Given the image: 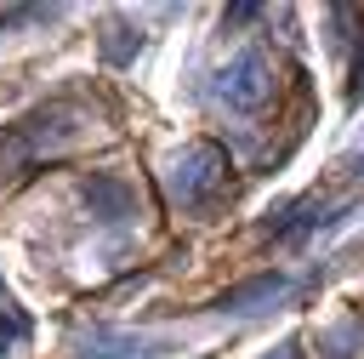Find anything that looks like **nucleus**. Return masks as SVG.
<instances>
[{"label":"nucleus","mask_w":364,"mask_h":359,"mask_svg":"<svg viewBox=\"0 0 364 359\" xmlns=\"http://www.w3.org/2000/svg\"><path fill=\"white\" fill-rule=\"evenodd\" d=\"M97 46H102V63L125 68V63L142 51V28H136L131 17H119V11H114V17H102V40H97Z\"/></svg>","instance_id":"7"},{"label":"nucleus","mask_w":364,"mask_h":359,"mask_svg":"<svg viewBox=\"0 0 364 359\" xmlns=\"http://www.w3.org/2000/svg\"><path fill=\"white\" fill-rule=\"evenodd\" d=\"M250 17H262V6H228L222 23H250Z\"/></svg>","instance_id":"11"},{"label":"nucleus","mask_w":364,"mask_h":359,"mask_svg":"<svg viewBox=\"0 0 364 359\" xmlns=\"http://www.w3.org/2000/svg\"><path fill=\"white\" fill-rule=\"evenodd\" d=\"M80 120H85V114H80L74 103H46V108L23 114L17 125H6V131H0V171H6V177H17L23 165L57 160L63 148H74Z\"/></svg>","instance_id":"1"},{"label":"nucleus","mask_w":364,"mask_h":359,"mask_svg":"<svg viewBox=\"0 0 364 359\" xmlns=\"http://www.w3.org/2000/svg\"><path fill=\"white\" fill-rule=\"evenodd\" d=\"M290 296V274H256V279H245V285H228L210 308L216 313H262V308H273V302H284Z\"/></svg>","instance_id":"5"},{"label":"nucleus","mask_w":364,"mask_h":359,"mask_svg":"<svg viewBox=\"0 0 364 359\" xmlns=\"http://www.w3.org/2000/svg\"><path fill=\"white\" fill-rule=\"evenodd\" d=\"M74 348H80V359H159V353H171V342L165 336H136V331H80L74 336Z\"/></svg>","instance_id":"4"},{"label":"nucleus","mask_w":364,"mask_h":359,"mask_svg":"<svg viewBox=\"0 0 364 359\" xmlns=\"http://www.w3.org/2000/svg\"><path fill=\"white\" fill-rule=\"evenodd\" d=\"M228 188V154L216 142H188L171 165H165V194L182 211H210Z\"/></svg>","instance_id":"2"},{"label":"nucleus","mask_w":364,"mask_h":359,"mask_svg":"<svg viewBox=\"0 0 364 359\" xmlns=\"http://www.w3.org/2000/svg\"><path fill=\"white\" fill-rule=\"evenodd\" d=\"M85 205H91L97 222H125V217L136 211V194H131L119 177H91V182H85Z\"/></svg>","instance_id":"6"},{"label":"nucleus","mask_w":364,"mask_h":359,"mask_svg":"<svg viewBox=\"0 0 364 359\" xmlns=\"http://www.w3.org/2000/svg\"><path fill=\"white\" fill-rule=\"evenodd\" d=\"M318 353L324 359H364V313H347L336 325L318 331Z\"/></svg>","instance_id":"8"},{"label":"nucleus","mask_w":364,"mask_h":359,"mask_svg":"<svg viewBox=\"0 0 364 359\" xmlns=\"http://www.w3.org/2000/svg\"><path fill=\"white\" fill-rule=\"evenodd\" d=\"M23 336H28V331H17V325H0V359H11V348H17Z\"/></svg>","instance_id":"10"},{"label":"nucleus","mask_w":364,"mask_h":359,"mask_svg":"<svg viewBox=\"0 0 364 359\" xmlns=\"http://www.w3.org/2000/svg\"><path fill=\"white\" fill-rule=\"evenodd\" d=\"M267 359H307V353H301V342H279Z\"/></svg>","instance_id":"12"},{"label":"nucleus","mask_w":364,"mask_h":359,"mask_svg":"<svg viewBox=\"0 0 364 359\" xmlns=\"http://www.w3.org/2000/svg\"><path fill=\"white\" fill-rule=\"evenodd\" d=\"M267 97H273V63H267V51L245 46V51H233V57L216 68V103H222V108L256 114Z\"/></svg>","instance_id":"3"},{"label":"nucleus","mask_w":364,"mask_h":359,"mask_svg":"<svg viewBox=\"0 0 364 359\" xmlns=\"http://www.w3.org/2000/svg\"><path fill=\"white\" fill-rule=\"evenodd\" d=\"M0 325H17V331H28V319L17 313V302L6 296V285H0Z\"/></svg>","instance_id":"9"}]
</instances>
